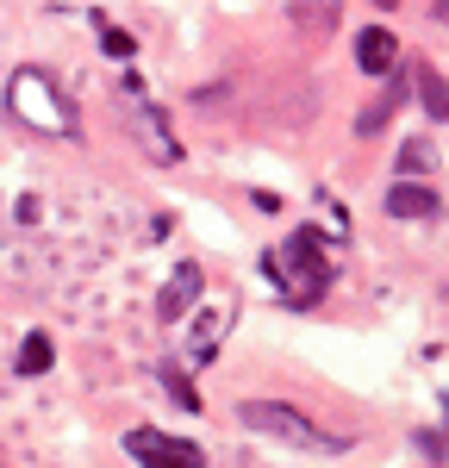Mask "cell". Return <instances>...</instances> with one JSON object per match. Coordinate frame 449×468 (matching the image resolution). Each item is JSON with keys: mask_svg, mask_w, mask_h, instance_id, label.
Listing matches in <instances>:
<instances>
[{"mask_svg": "<svg viewBox=\"0 0 449 468\" xmlns=\"http://www.w3.org/2000/svg\"><path fill=\"white\" fill-rule=\"evenodd\" d=\"M262 269H268V282H275L287 313H312L331 293V262H325V231L318 225H294L281 238V250L262 256Z\"/></svg>", "mask_w": 449, "mask_h": 468, "instance_id": "1", "label": "cell"}, {"mask_svg": "<svg viewBox=\"0 0 449 468\" xmlns=\"http://www.w3.org/2000/svg\"><path fill=\"white\" fill-rule=\"evenodd\" d=\"M6 112L19 119V125H32L44 138H75L81 125H75V107L69 94L57 88V75L50 69H19L6 81Z\"/></svg>", "mask_w": 449, "mask_h": 468, "instance_id": "2", "label": "cell"}, {"mask_svg": "<svg viewBox=\"0 0 449 468\" xmlns=\"http://www.w3.org/2000/svg\"><path fill=\"white\" fill-rule=\"evenodd\" d=\"M237 419L250 425V431H262V437H281V443H294V450H350V437H331V431H312V419L306 412H294V406H281V399H244L237 406Z\"/></svg>", "mask_w": 449, "mask_h": 468, "instance_id": "3", "label": "cell"}, {"mask_svg": "<svg viewBox=\"0 0 449 468\" xmlns=\"http://www.w3.org/2000/svg\"><path fill=\"white\" fill-rule=\"evenodd\" d=\"M125 450H131L138 468H206L200 443H187L175 431H150V425H138V431L125 437Z\"/></svg>", "mask_w": 449, "mask_h": 468, "instance_id": "4", "label": "cell"}, {"mask_svg": "<svg viewBox=\"0 0 449 468\" xmlns=\"http://www.w3.org/2000/svg\"><path fill=\"white\" fill-rule=\"evenodd\" d=\"M119 94H125L131 112H138V138H144L150 156H156V163H182V138H169V119H162V107H150L144 81H138V75H125V81H119Z\"/></svg>", "mask_w": 449, "mask_h": 468, "instance_id": "5", "label": "cell"}, {"mask_svg": "<svg viewBox=\"0 0 449 468\" xmlns=\"http://www.w3.org/2000/svg\"><path fill=\"white\" fill-rule=\"evenodd\" d=\"M200 293H206L200 262H182V269L169 275V288L156 293V319H162V324H182V313H193V306H200Z\"/></svg>", "mask_w": 449, "mask_h": 468, "instance_id": "6", "label": "cell"}, {"mask_svg": "<svg viewBox=\"0 0 449 468\" xmlns=\"http://www.w3.org/2000/svg\"><path fill=\"white\" fill-rule=\"evenodd\" d=\"M387 213L393 218H437L444 200H437L431 181H393V187H387Z\"/></svg>", "mask_w": 449, "mask_h": 468, "instance_id": "7", "label": "cell"}, {"mask_svg": "<svg viewBox=\"0 0 449 468\" xmlns=\"http://www.w3.org/2000/svg\"><path fill=\"white\" fill-rule=\"evenodd\" d=\"M412 94H418V107L431 112V125H449V81L437 63H412Z\"/></svg>", "mask_w": 449, "mask_h": 468, "instance_id": "8", "label": "cell"}, {"mask_svg": "<svg viewBox=\"0 0 449 468\" xmlns=\"http://www.w3.org/2000/svg\"><path fill=\"white\" fill-rule=\"evenodd\" d=\"M356 63H362V75H387L393 63H400V37L387 32V26H362V37H356Z\"/></svg>", "mask_w": 449, "mask_h": 468, "instance_id": "9", "label": "cell"}, {"mask_svg": "<svg viewBox=\"0 0 449 468\" xmlns=\"http://www.w3.org/2000/svg\"><path fill=\"white\" fill-rule=\"evenodd\" d=\"M50 362H57V344L44 337V331H32L26 344H19V375L32 381V375H50Z\"/></svg>", "mask_w": 449, "mask_h": 468, "instance_id": "10", "label": "cell"}, {"mask_svg": "<svg viewBox=\"0 0 449 468\" xmlns=\"http://www.w3.org/2000/svg\"><path fill=\"white\" fill-rule=\"evenodd\" d=\"M400 94H406V81L393 75V81H387V94H381V107H369V112H362V125H356V132H362V138H374V132H381V125L393 119V107H400Z\"/></svg>", "mask_w": 449, "mask_h": 468, "instance_id": "11", "label": "cell"}, {"mask_svg": "<svg viewBox=\"0 0 449 468\" xmlns=\"http://www.w3.org/2000/svg\"><path fill=\"white\" fill-rule=\"evenodd\" d=\"M424 169H437V150H431V138H412L400 150V181H418Z\"/></svg>", "mask_w": 449, "mask_h": 468, "instance_id": "12", "label": "cell"}, {"mask_svg": "<svg viewBox=\"0 0 449 468\" xmlns=\"http://www.w3.org/2000/svg\"><path fill=\"white\" fill-rule=\"evenodd\" d=\"M162 388H169V394L182 399L187 412H200V394H193V381L182 375V362H162Z\"/></svg>", "mask_w": 449, "mask_h": 468, "instance_id": "13", "label": "cell"}, {"mask_svg": "<svg viewBox=\"0 0 449 468\" xmlns=\"http://www.w3.org/2000/svg\"><path fill=\"white\" fill-rule=\"evenodd\" d=\"M100 50L125 63V57H131V32H119V26H107V32H100Z\"/></svg>", "mask_w": 449, "mask_h": 468, "instance_id": "14", "label": "cell"}, {"mask_svg": "<svg viewBox=\"0 0 449 468\" xmlns=\"http://www.w3.org/2000/svg\"><path fill=\"white\" fill-rule=\"evenodd\" d=\"M431 19H444V26H449V0H437V6H431Z\"/></svg>", "mask_w": 449, "mask_h": 468, "instance_id": "15", "label": "cell"}]
</instances>
